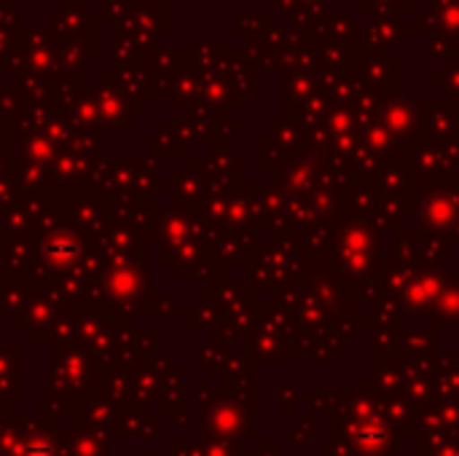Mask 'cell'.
I'll return each mask as SVG.
<instances>
[{"label":"cell","instance_id":"6da1fadb","mask_svg":"<svg viewBox=\"0 0 459 456\" xmlns=\"http://www.w3.org/2000/svg\"><path fill=\"white\" fill-rule=\"evenodd\" d=\"M352 438L363 449H379L382 443H387V427L377 419H368V422H360L352 427Z\"/></svg>","mask_w":459,"mask_h":456}]
</instances>
